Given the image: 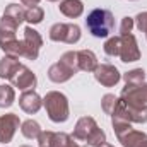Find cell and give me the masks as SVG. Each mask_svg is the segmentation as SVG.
<instances>
[{"instance_id":"obj_1","label":"cell","mask_w":147,"mask_h":147,"mask_svg":"<svg viewBox=\"0 0 147 147\" xmlns=\"http://www.w3.org/2000/svg\"><path fill=\"white\" fill-rule=\"evenodd\" d=\"M74 142H77L80 147H86L87 144L92 147H101L106 142V135L105 132L96 125L94 118L91 116H82L75 128H74V134L70 135Z\"/></svg>"},{"instance_id":"obj_2","label":"cell","mask_w":147,"mask_h":147,"mask_svg":"<svg viewBox=\"0 0 147 147\" xmlns=\"http://www.w3.org/2000/svg\"><path fill=\"white\" fill-rule=\"evenodd\" d=\"M86 26L94 38H108L115 29V17L106 9H94L86 19Z\"/></svg>"},{"instance_id":"obj_3","label":"cell","mask_w":147,"mask_h":147,"mask_svg":"<svg viewBox=\"0 0 147 147\" xmlns=\"http://www.w3.org/2000/svg\"><path fill=\"white\" fill-rule=\"evenodd\" d=\"M43 105H45L46 113H48L51 121L63 123L69 120V101H67L65 94H62L58 91H50L45 96Z\"/></svg>"},{"instance_id":"obj_4","label":"cell","mask_w":147,"mask_h":147,"mask_svg":"<svg viewBox=\"0 0 147 147\" xmlns=\"http://www.w3.org/2000/svg\"><path fill=\"white\" fill-rule=\"evenodd\" d=\"M50 39L51 41H63V43H69V45H75L80 39V28L77 24L58 22V24L51 26Z\"/></svg>"},{"instance_id":"obj_5","label":"cell","mask_w":147,"mask_h":147,"mask_svg":"<svg viewBox=\"0 0 147 147\" xmlns=\"http://www.w3.org/2000/svg\"><path fill=\"white\" fill-rule=\"evenodd\" d=\"M127 106L132 108H144L147 106V84H135V86H127L121 91L120 98Z\"/></svg>"},{"instance_id":"obj_6","label":"cell","mask_w":147,"mask_h":147,"mask_svg":"<svg viewBox=\"0 0 147 147\" xmlns=\"http://www.w3.org/2000/svg\"><path fill=\"white\" fill-rule=\"evenodd\" d=\"M21 45H22V57L28 60H36L39 48L43 45V39L39 36V33L34 31L33 28H26L24 38L21 39Z\"/></svg>"},{"instance_id":"obj_7","label":"cell","mask_w":147,"mask_h":147,"mask_svg":"<svg viewBox=\"0 0 147 147\" xmlns=\"http://www.w3.org/2000/svg\"><path fill=\"white\" fill-rule=\"evenodd\" d=\"M118 57L125 63L137 62L140 58V50L137 46V39H135V36L132 33L120 34V53H118Z\"/></svg>"},{"instance_id":"obj_8","label":"cell","mask_w":147,"mask_h":147,"mask_svg":"<svg viewBox=\"0 0 147 147\" xmlns=\"http://www.w3.org/2000/svg\"><path fill=\"white\" fill-rule=\"evenodd\" d=\"M9 80L14 84V87H19L22 91H28V89L36 86V75L31 72L26 65H22V63L16 69V72L10 75Z\"/></svg>"},{"instance_id":"obj_9","label":"cell","mask_w":147,"mask_h":147,"mask_svg":"<svg viewBox=\"0 0 147 147\" xmlns=\"http://www.w3.org/2000/svg\"><path fill=\"white\" fill-rule=\"evenodd\" d=\"M21 120L17 115L9 113V115H2L0 116V142L2 144H9L16 134V130L19 128Z\"/></svg>"},{"instance_id":"obj_10","label":"cell","mask_w":147,"mask_h":147,"mask_svg":"<svg viewBox=\"0 0 147 147\" xmlns=\"http://www.w3.org/2000/svg\"><path fill=\"white\" fill-rule=\"evenodd\" d=\"M94 77H96V80H98L101 86H105V87H113V86H116V84L120 82V79H121L118 69L113 67V65H110V63L98 65V69L94 70Z\"/></svg>"},{"instance_id":"obj_11","label":"cell","mask_w":147,"mask_h":147,"mask_svg":"<svg viewBox=\"0 0 147 147\" xmlns=\"http://www.w3.org/2000/svg\"><path fill=\"white\" fill-rule=\"evenodd\" d=\"M41 105H43V99L39 98V94H38L36 91H29L28 89L19 98V106L26 111V113H29V115L38 113L39 108H41Z\"/></svg>"},{"instance_id":"obj_12","label":"cell","mask_w":147,"mask_h":147,"mask_svg":"<svg viewBox=\"0 0 147 147\" xmlns=\"http://www.w3.org/2000/svg\"><path fill=\"white\" fill-rule=\"evenodd\" d=\"M118 140L123 144V147H147V135L134 128H130L127 134L118 137Z\"/></svg>"},{"instance_id":"obj_13","label":"cell","mask_w":147,"mask_h":147,"mask_svg":"<svg viewBox=\"0 0 147 147\" xmlns=\"http://www.w3.org/2000/svg\"><path fill=\"white\" fill-rule=\"evenodd\" d=\"M74 74L75 72H74L72 69H69L65 63H62V62L58 60L57 63H53V65L50 67V70H48V77H50V80L60 84V82H67Z\"/></svg>"},{"instance_id":"obj_14","label":"cell","mask_w":147,"mask_h":147,"mask_svg":"<svg viewBox=\"0 0 147 147\" xmlns=\"http://www.w3.org/2000/svg\"><path fill=\"white\" fill-rule=\"evenodd\" d=\"M77 63H79V70H86V72H94L99 65L96 55L91 50L77 51Z\"/></svg>"},{"instance_id":"obj_15","label":"cell","mask_w":147,"mask_h":147,"mask_svg":"<svg viewBox=\"0 0 147 147\" xmlns=\"http://www.w3.org/2000/svg\"><path fill=\"white\" fill-rule=\"evenodd\" d=\"M58 9H60V12L63 16H67L70 19H75V17L82 16V12H84V5H82L80 0H62Z\"/></svg>"},{"instance_id":"obj_16","label":"cell","mask_w":147,"mask_h":147,"mask_svg":"<svg viewBox=\"0 0 147 147\" xmlns=\"http://www.w3.org/2000/svg\"><path fill=\"white\" fill-rule=\"evenodd\" d=\"M19 58L17 57H10L5 55L0 60V79H10V75L16 72V69L19 67Z\"/></svg>"},{"instance_id":"obj_17","label":"cell","mask_w":147,"mask_h":147,"mask_svg":"<svg viewBox=\"0 0 147 147\" xmlns=\"http://www.w3.org/2000/svg\"><path fill=\"white\" fill-rule=\"evenodd\" d=\"M21 132H22V135L26 137V139H29V140H36L38 137H39V134H41V127H39V123L34 121V120H26L24 123H22V127H21Z\"/></svg>"},{"instance_id":"obj_18","label":"cell","mask_w":147,"mask_h":147,"mask_svg":"<svg viewBox=\"0 0 147 147\" xmlns=\"http://www.w3.org/2000/svg\"><path fill=\"white\" fill-rule=\"evenodd\" d=\"M14 99H16L14 87L9 84L0 86V108H10L14 105Z\"/></svg>"},{"instance_id":"obj_19","label":"cell","mask_w":147,"mask_h":147,"mask_svg":"<svg viewBox=\"0 0 147 147\" xmlns=\"http://www.w3.org/2000/svg\"><path fill=\"white\" fill-rule=\"evenodd\" d=\"M3 16L10 17L12 21H16L17 24H21V22L24 21V16H26V9H24L22 5H17V3H10V5L5 9Z\"/></svg>"},{"instance_id":"obj_20","label":"cell","mask_w":147,"mask_h":147,"mask_svg":"<svg viewBox=\"0 0 147 147\" xmlns=\"http://www.w3.org/2000/svg\"><path fill=\"white\" fill-rule=\"evenodd\" d=\"M43 17H45V12H43V9L41 7H28L26 9V16H24V21H28V22H31V24H39L41 21H43Z\"/></svg>"},{"instance_id":"obj_21","label":"cell","mask_w":147,"mask_h":147,"mask_svg":"<svg viewBox=\"0 0 147 147\" xmlns=\"http://www.w3.org/2000/svg\"><path fill=\"white\" fill-rule=\"evenodd\" d=\"M123 79H125L127 86L142 84V82H144V79H146V72H144L142 69H134V70H130V72L125 74V75H123Z\"/></svg>"},{"instance_id":"obj_22","label":"cell","mask_w":147,"mask_h":147,"mask_svg":"<svg viewBox=\"0 0 147 147\" xmlns=\"http://www.w3.org/2000/svg\"><path fill=\"white\" fill-rule=\"evenodd\" d=\"M105 51L110 57H118L120 53V36H113L105 43Z\"/></svg>"},{"instance_id":"obj_23","label":"cell","mask_w":147,"mask_h":147,"mask_svg":"<svg viewBox=\"0 0 147 147\" xmlns=\"http://www.w3.org/2000/svg\"><path fill=\"white\" fill-rule=\"evenodd\" d=\"M101 105H103V111H105L106 115H113V111H115L116 105H118V98H116L115 94H106V96L103 98Z\"/></svg>"},{"instance_id":"obj_24","label":"cell","mask_w":147,"mask_h":147,"mask_svg":"<svg viewBox=\"0 0 147 147\" xmlns=\"http://www.w3.org/2000/svg\"><path fill=\"white\" fill-rule=\"evenodd\" d=\"M38 140V146L39 147H51L53 146V140H55V132H43L41 130V134H39V137L36 139Z\"/></svg>"},{"instance_id":"obj_25","label":"cell","mask_w":147,"mask_h":147,"mask_svg":"<svg viewBox=\"0 0 147 147\" xmlns=\"http://www.w3.org/2000/svg\"><path fill=\"white\" fill-rule=\"evenodd\" d=\"M135 24L142 33H146V38H147V12H140L135 17Z\"/></svg>"},{"instance_id":"obj_26","label":"cell","mask_w":147,"mask_h":147,"mask_svg":"<svg viewBox=\"0 0 147 147\" xmlns=\"http://www.w3.org/2000/svg\"><path fill=\"white\" fill-rule=\"evenodd\" d=\"M132 28H134V19L132 17H123L121 19V26H120V34L132 33Z\"/></svg>"},{"instance_id":"obj_27","label":"cell","mask_w":147,"mask_h":147,"mask_svg":"<svg viewBox=\"0 0 147 147\" xmlns=\"http://www.w3.org/2000/svg\"><path fill=\"white\" fill-rule=\"evenodd\" d=\"M22 2V5H28V7H34V5H38V2L39 0H21Z\"/></svg>"},{"instance_id":"obj_28","label":"cell","mask_w":147,"mask_h":147,"mask_svg":"<svg viewBox=\"0 0 147 147\" xmlns=\"http://www.w3.org/2000/svg\"><path fill=\"white\" fill-rule=\"evenodd\" d=\"M70 147H80V146H79L77 142H74V140H72V146H70Z\"/></svg>"},{"instance_id":"obj_29","label":"cell","mask_w":147,"mask_h":147,"mask_svg":"<svg viewBox=\"0 0 147 147\" xmlns=\"http://www.w3.org/2000/svg\"><path fill=\"white\" fill-rule=\"evenodd\" d=\"M101 147H113V146H110V144H106V142H105V144H103Z\"/></svg>"},{"instance_id":"obj_30","label":"cell","mask_w":147,"mask_h":147,"mask_svg":"<svg viewBox=\"0 0 147 147\" xmlns=\"http://www.w3.org/2000/svg\"><path fill=\"white\" fill-rule=\"evenodd\" d=\"M50 2H58V0H50Z\"/></svg>"},{"instance_id":"obj_31","label":"cell","mask_w":147,"mask_h":147,"mask_svg":"<svg viewBox=\"0 0 147 147\" xmlns=\"http://www.w3.org/2000/svg\"><path fill=\"white\" fill-rule=\"evenodd\" d=\"M21 147H29V146H21Z\"/></svg>"}]
</instances>
